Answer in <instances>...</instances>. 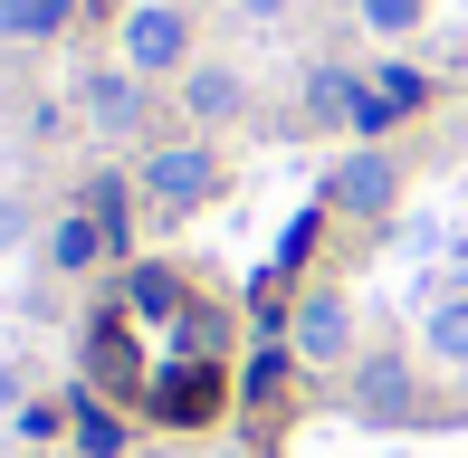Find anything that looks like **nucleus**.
Wrapping results in <instances>:
<instances>
[{"label":"nucleus","instance_id":"1","mask_svg":"<svg viewBox=\"0 0 468 458\" xmlns=\"http://www.w3.org/2000/svg\"><path fill=\"white\" fill-rule=\"evenodd\" d=\"M220 391H229L220 353H173V363L154 372V421H173V430H201L210 411H220Z\"/></svg>","mask_w":468,"mask_h":458},{"label":"nucleus","instance_id":"16","mask_svg":"<svg viewBox=\"0 0 468 458\" xmlns=\"http://www.w3.org/2000/svg\"><path fill=\"white\" fill-rule=\"evenodd\" d=\"M420 10H431V0H364V19L382 38H401V29H420Z\"/></svg>","mask_w":468,"mask_h":458},{"label":"nucleus","instance_id":"6","mask_svg":"<svg viewBox=\"0 0 468 458\" xmlns=\"http://www.w3.org/2000/svg\"><path fill=\"white\" fill-rule=\"evenodd\" d=\"M392 192H401V172H392L382 153H354L345 172H335V201H345L354 220H382V211H392Z\"/></svg>","mask_w":468,"mask_h":458},{"label":"nucleus","instance_id":"14","mask_svg":"<svg viewBox=\"0 0 468 458\" xmlns=\"http://www.w3.org/2000/svg\"><path fill=\"white\" fill-rule=\"evenodd\" d=\"M87 106H96V124H115V134H124V124L144 115V106H134V87H124V77H96V87H87Z\"/></svg>","mask_w":468,"mask_h":458},{"label":"nucleus","instance_id":"17","mask_svg":"<svg viewBox=\"0 0 468 458\" xmlns=\"http://www.w3.org/2000/svg\"><path fill=\"white\" fill-rule=\"evenodd\" d=\"M287 391V353H259V363H249V401H278Z\"/></svg>","mask_w":468,"mask_h":458},{"label":"nucleus","instance_id":"12","mask_svg":"<svg viewBox=\"0 0 468 458\" xmlns=\"http://www.w3.org/2000/svg\"><path fill=\"white\" fill-rule=\"evenodd\" d=\"M77 449H87V458H115V449H124V430H115V411H105V401H77Z\"/></svg>","mask_w":468,"mask_h":458},{"label":"nucleus","instance_id":"18","mask_svg":"<svg viewBox=\"0 0 468 458\" xmlns=\"http://www.w3.org/2000/svg\"><path fill=\"white\" fill-rule=\"evenodd\" d=\"M19 229H29V220H19V201H0V248H19Z\"/></svg>","mask_w":468,"mask_h":458},{"label":"nucleus","instance_id":"8","mask_svg":"<svg viewBox=\"0 0 468 458\" xmlns=\"http://www.w3.org/2000/svg\"><path fill=\"white\" fill-rule=\"evenodd\" d=\"M420 344H431V363H459L468 372V297L431 306V335H420Z\"/></svg>","mask_w":468,"mask_h":458},{"label":"nucleus","instance_id":"11","mask_svg":"<svg viewBox=\"0 0 468 458\" xmlns=\"http://www.w3.org/2000/svg\"><path fill=\"white\" fill-rule=\"evenodd\" d=\"M306 106L325 115V124H354V115H364V96H354V77H335V68H315V87H306Z\"/></svg>","mask_w":468,"mask_h":458},{"label":"nucleus","instance_id":"10","mask_svg":"<svg viewBox=\"0 0 468 458\" xmlns=\"http://www.w3.org/2000/svg\"><path fill=\"white\" fill-rule=\"evenodd\" d=\"M68 19V0H0V38H48Z\"/></svg>","mask_w":468,"mask_h":458},{"label":"nucleus","instance_id":"5","mask_svg":"<svg viewBox=\"0 0 468 458\" xmlns=\"http://www.w3.org/2000/svg\"><path fill=\"white\" fill-rule=\"evenodd\" d=\"M345 344H354L345 297H306L296 306V363H345Z\"/></svg>","mask_w":468,"mask_h":458},{"label":"nucleus","instance_id":"9","mask_svg":"<svg viewBox=\"0 0 468 458\" xmlns=\"http://www.w3.org/2000/svg\"><path fill=\"white\" fill-rule=\"evenodd\" d=\"M191 115H201V124H220V115H239V77H229V68H191Z\"/></svg>","mask_w":468,"mask_h":458},{"label":"nucleus","instance_id":"19","mask_svg":"<svg viewBox=\"0 0 468 458\" xmlns=\"http://www.w3.org/2000/svg\"><path fill=\"white\" fill-rule=\"evenodd\" d=\"M10 401H19V372H10V363H0V411H10Z\"/></svg>","mask_w":468,"mask_h":458},{"label":"nucleus","instance_id":"2","mask_svg":"<svg viewBox=\"0 0 468 458\" xmlns=\"http://www.w3.org/2000/svg\"><path fill=\"white\" fill-rule=\"evenodd\" d=\"M87 372H96V391H144V401H154V363H144L124 306H105V316L87 325Z\"/></svg>","mask_w":468,"mask_h":458},{"label":"nucleus","instance_id":"20","mask_svg":"<svg viewBox=\"0 0 468 458\" xmlns=\"http://www.w3.org/2000/svg\"><path fill=\"white\" fill-rule=\"evenodd\" d=\"M220 458H249V449H220Z\"/></svg>","mask_w":468,"mask_h":458},{"label":"nucleus","instance_id":"3","mask_svg":"<svg viewBox=\"0 0 468 458\" xmlns=\"http://www.w3.org/2000/svg\"><path fill=\"white\" fill-rule=\"evenodd\" d=\"M144 192H154L163 211H201V201L220 192V162H210L201 143H173V153H154V162H144Z\"/></svg>","mask_w":468,"mask_h":458},{"label":"nucleus","instance_id":"13","mask_svg":"<svg viewBox=\"0 0 468 458\" xmlns=\"http://www.w3.org/2000/svg\"><path fill=\"white\" fill-rule=\"evenodd\" d=\"M105 258V229L96 220H58V267H96Z\"/></svg>","mask_w":468,"mask_h":458},{"label":"nucleus","instance_id":"7","mask_svg":"<svg viewBox=\"0 0 468 458\" xmlns=\"http://www.w3.org/2000/svg\"><path fill=\"white\" fill-rule=\"evenodd\" d=\"M354 401H364L373 421H401V411H411V363H392V353L364 363V372H354Z\"/></svg>","mask_w":468,"mask_h":458},{"label":"nucleus","instance_id":"4","mask_svg":"<svg viewBox=\"0 0 468 458\" xmlns=\"http://www.w3.org/2000/svg\"><path fill=\"white\" fill-rule=\"evenodd\" d=\"M182 48H191V29H182V10H163V0L124 19V68L163 77V68H182Z\"/></svg>","mask_w":468,"mask_h":458},{"label":"nucleus","instance_id":"15","mask_svg":"<svg viewBox=\"0 0 468 458\" xmlns=\"http://www.w3.org/2000/svg\"><path fill=\"white\" fill-rule=\"evenodd\" d=\"M87 211H96V229H105V248H124V220H134V211H124V182H115V172L87 192Z\"/></svg>","mask_w":468,"mask_h":458}]
</instances>
